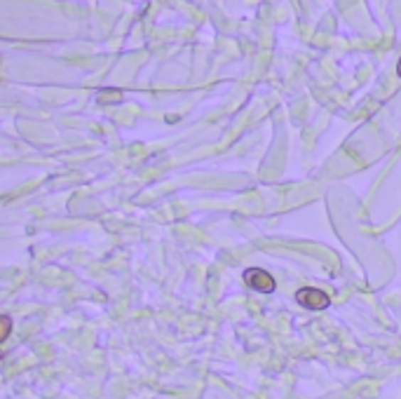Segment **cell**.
Returning a JSON list of instances; mask_svg holds the SVG:
<instances>
[{
	"label": "cell",
	"instance_id": "cell-1",
	"mask_svg": "<svg viewBox=\"0 0 401 399\" xmlns=\"http://www.w3.org/2000/svg\"><path fill=\"white\" fill-rule=\"evenodd\" d=\"M296 301L308 310H324L331 305L328 294L321 292V289H317V287H303L301 292L296 294Z\"/></svg>",
	"mask_w": 401,
	"mask_h": 399
},
{
	"label": "cell",
	"instance_id": "cell-2",
	"mask_svg": "<svg viewBox=\"0 0 401 399\" xmlns=\"http://www.w3.org/2000/svg\"><path fill=\"white\" fill-rule=\"evenodd\" d=\"M245 282L254 289V292H261V294H272L274 289H277L274 277L263 268H247L245 270Z\"/></svg>",
	"mask_w": 401,
	"mask_h": 399
},
{
	"label": "cell",
	"instance_id": "cell-3",
	"mask_svg": "<svg viewBox=\"0 0 401 399\" xmlns=\"http://www.w3.org/2000/svg\"><path fill=\"white\" fill-rule=\"evenodd\" d=\"M397 73H399V78H401V59H399V64H397Z\"/></svg>",
	"mask_w": 401,
	"mask_h": 399
}]
</instances>
